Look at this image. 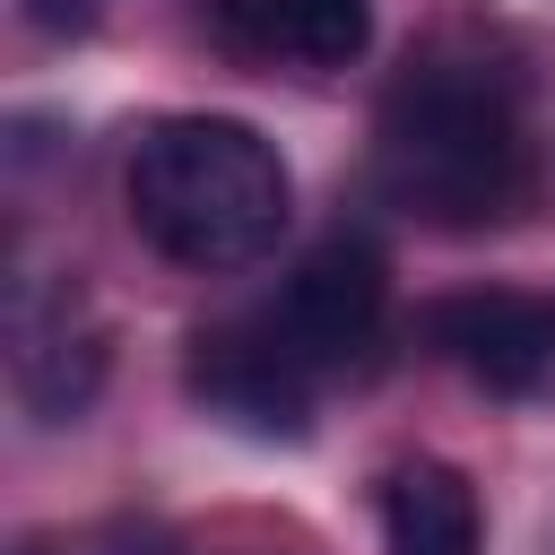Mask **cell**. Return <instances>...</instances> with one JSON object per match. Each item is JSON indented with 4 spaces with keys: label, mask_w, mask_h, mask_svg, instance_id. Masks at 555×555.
<instances>
[{
    "label": "cell",
    "mask_w": 555,
    "mask_h": 555,
    "mask_svg": "<svg viewBox=\"0 0 555 555\" xmlns=\"http://www.w3.org/2000/svg\"><path fill=\"white\" fill-rule=\"evenodd\" d=\"M182 390H191L217 425H234V434H251V442H304V434H312V390H321V382L278 347V330H269L260 312H243V321L191 330Z\"/></svg>",
    "instance_id": "5"
},
{
    "label": "cell",
    "mask_w": 555,
    "mask_h": 555,
    "mask_svg": "<svg viewBox=\"0 0 555 555\" xmlns=\"http://www.w3.org/2000/svg\"><path fill=\"white\" fill-rule=\"evenodd\" d=\"M130 225L139 243H156L182 269H251L278 251L295 182L286 156L225 113H165L130 139V173H121Z\"/></svg>",
    "instance_id": "1"
},
{
    "label": "cell",
    "mask_w": 555,
    "mask_h": 555,
    "mask_svg": "<svg viewBox=\"0 0 555 555\" xmlns=\"http://www.w3.org/2000/svg\"><path fill=\"white\" fill-rule=\"evenodd\" d=\"M208 17L260 52V61H304V69H347L373 43L364 0H208Z\"/></svg>",
    "instance_id": "7"
},
{
    "label": "cell",
    "mask_w": 555,
    "mask_h": 555,
    "mask_svg": "<svg viewBox=\"0 0 555 555\" xmlns=\"http://www.w3.org/2000/svg\"><path fill=\"white\" fill-rule=\"evenodd\" d=\"M373 182L425 225H503L529 199V139L512 95L460 61L408 69L373 113Z\"/></svg>",
    "instance_id": "2"
},
{
    "label": "cell",
    "mask_w": 555,
    "mask_h": 555,
    "mask_svg": "<svg viewBox=\"0 0 555 555\" xmlns=\"http://www.w3.org/2000/svg\"><path fill=\"white\" fill-rule=\"evenodd\" d=\"M9 390L35 425H78L104 390V312L69 269H17L9 278Z\"/></svg>",
    "instance_id": "3"
},
{
    "label": "cell",
    "mask_w": 555,
    "mask_h": 555,
    "mask_svg": "<svg viewBox=\"0 0 555 555\" xmlns=\"http://www.w3.org/2000/svg\"><path fill=\"white\" fill-rule=\"evenodd\" d=\"M425 347L494 399H555V295L468 286L425 304Z\"/></svg>",
    "instance_id": "6"
},
{
    "label": "cell",
    "mask_w": 555,
    "mask_h": 555,
    "mask_svg": "<svg viewBox=\"0 0 555 555\" xmlns=\"http://www.w3.org/2000/svg\"><path fill=\"white\" fill-rule=\"evenodd\" d=\"M382 304H390L382 251H373L364 234H330L321 251L295 260V278L260 304V321L278 330V347H286L312 382H330V373H347V364L373 356V338H382Z\"/></svg>",
    "instance_id": "4"
},
{
    "label": "cell",
    "mask_w": 555,
    "mask_h": 555,
    "mask_svg": "<svg viewBox=\"0 0 555 555\" xmlns=\"http://www.w3.org/2000/svg\"><path fill=\"white\" fill-rule=\"evenodd\" d=\"M26 17H35V26H52V35H78V26L95 17V0H26Z\"/></svg>",
    "instance_id": "9"
},
{
    "label": "cell",
    "mask_w": 555,
    "mask_h": 555,
    "mask_svg": "<svg viewBox=\"0 0 555 555\" xmlns=\"http://www.w3.org/2000/svg\"><path fill=\"white\" fill-rule=\"evenodd\" d=\"M382 555H486L477 486L451 460H399L382 477Z\"/></svg>",
    "instance_id": "8"
}]
</instances>
